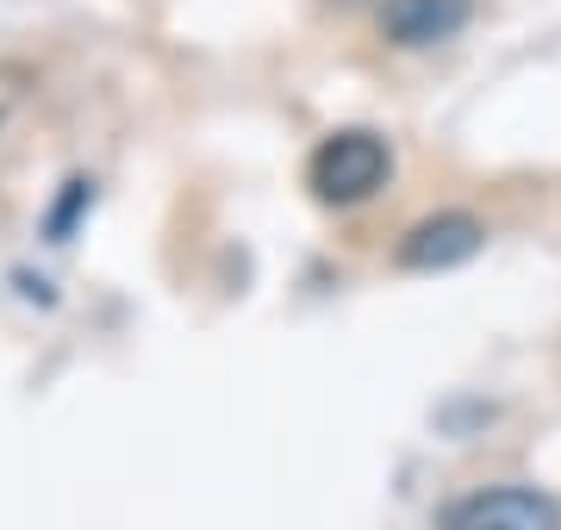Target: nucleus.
<instances>
[{
	"label": "nucleus",
	"instance_id": "1",
	"mask_svg": "<svg viewBox=\"0 0 561 530\" xmlns=\"http://www.w3.org/2000/svg\"><path fill=\"white\" fill-rule=\"evenodd\" d=\"M387 169H393V157H387V143L375 131H331L312 150L306 182H312V194L324 206H356L387 182Z\"/></svg>",
	"mask_w": 561,
	"mask_h": 530
},
{
	"label": "nucleus",
	"instance_id": "2",
	"mask_svg": "<svg viewBox=\"0 0 561 530\" xmlns=\"http://www.w3.org/2000/svg\"><path fill=\"white\" fill-rule=\"evenodd\" d=\"M443 530H561V506L537 487H481L443 511Z\"/></svg>",
	"mask_w": 561,
	"mask_h": 530
},
{
	"label": "nucleus",
	"instance_id": "3",
	"mask_svg": "<svg viewBox=\"0 0 561 530\" xmlns=\"http://www.w3.org/2000/svg\"><path fill=\"white\" fill-rule=\"evenodd\" d=\"M481 244H486V224L474 219V212H431V219H419L400 238V268H412V275H437V268L468 263Z\"/></svg>",
	"mask_w": 561,
	"mask_h": 530
},
{
	"label": "nucleus",
	"instance_id": "4",
	"mask_svg": "<svg viewBox=\"0 0 561 530\" xmlns=\"http://www.w3.org/2000/svg\"><path fill=\"white\" fill-rule=\"evenodd\" d=\"M474 13V0H387L381 7V32L405 50H419V44H443L456 38L461 25Z\"/></svg>",
	"mask_w": 561,
	"mask_h": 530
},
{
	"label": "nucleus",
	"instance_id": "5",
	"mask_svg": "<svg viewBox=\"0 0 561 530\" xmlns=\"http://www.w3.org/2000/svg\"><path fill=\"white\" fill-rule=\"evenodd\" d=\"M343 7H356V0H343Z\"/></svg>",
	"mask_w": 561,
	"mask_h": 530
}]
</instances>
